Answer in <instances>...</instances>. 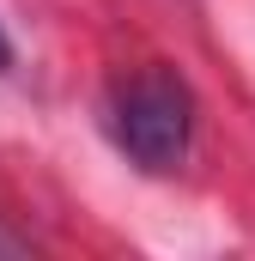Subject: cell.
Listing matches in <instances>:
<instances>
[{"mask_svg":"<svg viewBox=\"0 0 255 261\" xmlns=\"http://www.w3.org/2000/svg\"><path fill=\"white\" fill-rule=\"evenodd\" d=\"M6 61H12V43H6V31H0V67H6Z\"/></svg>","mask_w":255,"mask_h":261,"instance_id":"cell-2","label":"cell"},{"mask_svg":"<svg viewBox=\"0 0 255 261\" xmlns=\"http://www.w3.org/2000/svg\"><path fill=\"white\" fill-rule=\"evenodd\" d=\"M110 134L140 170H176L194 140V97L170 67H140L116 85Z\"/></svg>","mask_w":255,"mask_h":261,"instance_id":"cell-1","label":"cell"}]
</instances>
